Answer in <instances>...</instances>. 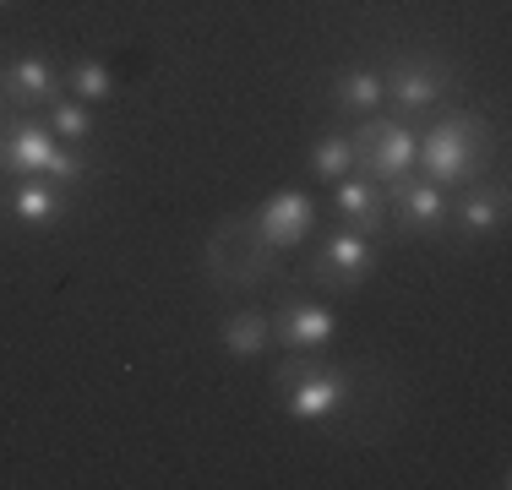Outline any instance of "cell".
<instances>
[{
    "label": "cell",
    "mask_w": 512,
    "mask_h": 490,
    "mask_svg": "<svg viewBox=\"0 0 512 490\" xmlns=\"http://www.w3.org/2000/svg\"><path fill=\"white\" fill-rule=\"evenodd\" d=\"M333 104L338 109H355V115H371V109H382V71H338L333 77Z\"/></svg>",
    "instance_id": "cell-16"
},
{
    "label": "cell",
    "mask_w": 512,
    "mask_h": 490,
    "mask_svg": "<svg viewBox=\"0 0 512 490\" xmlns=\"http://www.w3.org/2000/svg\"><path fill=\"white\" fill-rule=\"evenodd\" d=\"M0 131H6V142H0V169L6 175H44L50 169V153H55V131L44 126V120L33 115H0Z\"/></svg>",
    "instance_id": "cell-8"
},
{
    "label": "cell",
    "mask_w": 512,
    "mask_h": 490,
    "mask_svg": "<svg viewBox=\"0 0 512 490\" xmlns=\"http://www.w3.org/2000/svg\"><path fill=\"white\" fill-rule=\"evenodd\" d=\"M387 207H393V229L398 235H442L447 218H453V207H447V191L436 186V180H398V186H387Z\"/></svg>",
    "instance_id": "cell-6"
},
{
    "label": "cell",
    "mask_w": 512,
    "mask_h": 490,
    "mask_svg": "<svg viewBox=\"0 0 512 490\" xmlns=\"http://www.w3.org/2000/svg\"><path fill=\"white\" fill-rule=\"evenodd\" d=\"M311 175L338 186L344 175H355V147H349V131H322L311 142Z\"/></svg>",
    "instance_id": "cell-17"
},
{
    "label": "cell",
    "mask_w": 512,
    "mask_h": 490,
    "mask_svg": "<svg viewBox=\"0 0 512 490\" xmlns=\"http://www.w3.org/2000/svg\"><path fill=\"white\" fill-rule=\"evenodd\" d=\"M251 224L262 229V240L273 245V251H300L316 229V202L306 191H278L251 213Z\"/></svg>",
    "instance_id": "cell-7"
},
{
    "label": "cell",
    "mask_w": 512,
    "mask_h": 490,
    "mask_svg": "<svg viewBox=\"0 0 512 490\" xmlns=\"http://www.w3.org/2000/svg\"><path fill=\"white\" fill-rule=\"evenodd\" d=\"M60 93H66V77H60L50 60H39V55L11 60V66L0 71V98H6V109H17V115L50 109Z\"/></svg>",
    "instance_id": "cell-10"
},
{
    "label": "cell",
    "mask_w": 512,
    "mask_h": 490,
    "mask_svg": "<svg viewBox=\"0 0 512 490\" xmlns=\"http://www.w3.org/2000/svg\"><path fill=\"white\" fill-rule=\"evenodd\" d=\"M447 93V71L431 60H398L393 71H382V98H393L398 120H414L425 109H436V98Z\"/></svg>",
    "instance_id": "cell-9"
},
{
    "label": "cell",
    "mask_w": 512,
    "mask_h": 490,
    "mask_svg": "<svg viewBox=\"0 0 512 490\" xmlns=\"http://www.w3.org/2000/svg\"><path fill=\"white\" fill-rule=\"evenodd\" d=\"M273 387L284 392L289 420H327L349 403V371H338L322 349H289V360L273 371Z\"/></svg>",
    "instance_id": "cell-3"
},
{
    "label": "cell",
    "mask_w": 512,
    "mask_h": 490,
    "mask_svg": "<svg viewBox=\"0 0 512 490\" xmlns=\"http://www.w3.org/2000/svg\"><path fill=\"white\" fill-rule=\"evenodd\" d=\"M0 6H11V0H0Z\"/></svg>",
    "instance_id": "cell-22"
},
{
    "label": "cell",
    "mask_w": 512,
    "mask_h": 490,
    "mask_svg": "<svg viewBox=\"0 0 512 490\" xmlns=\"http://www.w3.org/2000/svg\"><path fill=\"white\" fill-rule=\"evenodd\" d=\"M66 93H77L82 104H104V98H115V71H109V60H99V55L77 60V66L66 71Z\"/></svg>",
    "instance_id": "cell-18"
},
{
    "label": "cell",
    "mask_w": 512,
    "mask_h": 490,
    "mask_svg": "<svg viewBox=\"0 0 512 490\" xmlns=\"http://www.w3.org/2000/svg\"><path fill=\"white\" fill-rule=\"evenodd\" d=\"M207 278L218 289H256L284 278V251L262 240V229L251 224V213L218 218V229L207 235Z\"/></svg>",
    "instance_id": "cell-2"
},
{
    "label": "cell",
    "mask_w": 512,
    "mask_h": 490,
    "mask_svg": "<svg viewBox=\"0 0 512 490\" xmlns=\"http://www.w3.org/2000/svg\"><path fill=\"white\" fill-rule=\"evenodd\" d=\"M371 273H376V245L365 240V235H355L349 224L338 229V235H327L316 256H306V278H311V284L338 289V294L360 289Z\"/></svg>",
    "instance_id": "cell-5"
},
{
    "label": "cell",
    "mask_w": 512,
    "mask_h": 490,
    "mask_svg": "<svg viewBox=\"0 0 512 490\" xmlns=\"http://www.w3.org/2000/svg\"><path fill=\"white\" fill-rule=\"evenodd\" d=\"M414 164L425 169V180H436V186H474V175H485V164H491V126H485L480 115H469V109H453V115H442L431 131H425L420 142H414Z\"/></svg>",
    "instance_id": "cell-1"
},
{
    "label": "cell",
    "mask_w": 512,
    "mask_h": 490,
    "mask_svg": "<svg viewBox=\"0 0 512 490\" xmlns=\"http://www.w3.org/2000/svg\"><path fill=\"white\" fill-rule=\"evenodd\" d=\"M66 207H71V202H66V191H60V186H50V180H39V175H33L28 186L17 191V202H11V213H17L28 229H55L60 218H66Z\"/></svg>",
    "instance_id": "cell-15"
},
{
    "label": "cell",
    "mask_w": 512,
    "mask_h": 490,
    "mask_svg": "<svg viewBox=\"0 0 512 490\" xmlns=\"http://www.w3.org/2000/svg\"><path fill=\"white\" fill-rule=\"evenodd\" d=\"M218 343H224L229 360H256V354L273 343V316H262V311H229L224 327H218Z\"/></svg>",
    "instance_id": "cell-14"
},
{
    "label": "cell",
    "mask_w": 512,
    "mask_h": 490,
    "mask_svg": "<svg viewBox=\"0 0 512 490\" xmlns=\"http://www.w3.org/2000/svg\"><path fill=\"white\" fill-rule=\"evenodd\" d=\"M502 218H507V186H491V191L463 186V202H458V213L447 218V224H458L463 240H485V235L502 229Z\"/></svg>",
    "instance_id": "cell-13"
},
{
    "label": "cell",
    "mask_w": 512,
    "mask_h": 490,
    "mask_svg": "<svg viewBox=\"0 0 512 490\" xmlns=\"http://www.w3.org/2000/svg\"><path fill=\"white\" fill-rule=\"evenodd\" d=\"M333 333H338L333 311L316 305V300H284L273 316V338L284 343V349H327Z\"/></svg>",
    "instance_id": "cell-12"
},
{
    "label": "cell",
    "mask_w": 512,
    "mask_h": 490,
    "mask_svg": "<svg viewBox=\"0 0 512 490\" xmlns=\"http://www.w3.org/2000/svg\"><path fill=\"white\" fill-rule=\"evenodd\" d=\"M333 207H338V218H344L355 235L365 240H376V235H387L393 229V207H387V186H376V180H360V175H344L333 186Z\"/></svg>",
    "instance_id": "cell-11"
},
{
    "label": "cell",
    "mask_w": 512,
    "mask_h": 490,
    "mask_svg": "<svg viewBox=\"0 0 512 490\" xmlns=\"http://www.w3.org/2000/svg\"><path fill=\"white\" fill-rule=\"evenodd\" d=\"M414 126L409 120H387V115H371L349 131V147H355V175L376 180V186H398V180L414 169Z\"/></svg>",
    "instance_id": "cell-4"
},
{
    "label": "cell",
    "mask_w": 512,
    "mask_h": 490,
    "mask_svg": "<svg viewBox=\"0 0 512 490\" xmlns=\"http://www.w3.org/2000/svg\"><path fill=\"white\" fill-rule=\"evenodd\" d=\"M93 175V164L77 153V147H55L50 153V169H44L39 180H50V186H60V191H71V186H82V180Z\"/></svg>",
    "instance_id": "cell-20"
},
{
    "label": "cell",
    "mask_w": 512,
    "mask_h": 490,
    "mask_svg": "<svg viewBox=\"0 0 512 490\" xmlns=\"http://www.w3.org/2000/svg\"><path fill=\"white\" fill-rule=\"evenodd\" d=\"M0 115H6V98H0Z\"/></svg>",
    "instance_id": "cell-21"
},
{
    "label": "cell",
    "mask_w": 512,
    "mask_h": 490,
    "mask_svg": "<svg viewBox=\"0 0 512 490\" xmlns=\"http://www.w3.org/2000/svg\"><path fill=\"white\" fill-rule=\"evenodd\" d=\"M44 126L66 142H88L93 137V104H82V98H55V104L44 109Z\"/></svg>",
    "instance_id": "cell-19"
}]
</instances>
